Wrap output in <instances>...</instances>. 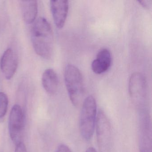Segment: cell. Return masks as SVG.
Listing matches in <instances>:
<instances>
[{
    "label": "cell",
    "mask_w": 152,
    "mask_h": 152,
    "mask_svg": "<svg viewBox=\"0 0 152 152\" xmlns=\"http://www.w3.org/2000/svg\"><path fill=\"white\" fill-rule=\"evenodd\" d=\"M15 152H27L26 147L22 141L16 144Z\"/></svg>",
    "instance_id": "obj_14"
},
{
    "label": "cell",
    "mask_w": 152,
    "mask_h": 152,
    "mask_svg": "<svg viewBox=\"0 0 152 152\" xmlns=\"http://www.w3.org/2000/svg\"><path fill=\"white\" fill-rule=\"evenodd\" d=\"M56 152H72L71 148L65 144H61L58 146Z\"/></svg>",
    "instance_id": "obj_15"
},
{
    "label": "cell",
    "mask_w": 152,
    "mask_h": 152,
    "mask_svg": "<svg viewBox=\"0 0 152 152\" xmlns=\"http://www.w3.org/2000/svg\"><path fill=\"white\" fill-rule=\"evenodd\" d=\"M42 86L47 92L50 95H54L58 89V78L53 69H47L44 71L42 77Z\"/></svg>",
    "instance_id": "obj_11"
},
{
    "label": "cell",
    "mask_w": 152,
    "mask_h": 152,
    "mask_svg": "<svg viewBox=\"0 0 152 152\" xmlns=\"http://www.w3.org/2000/svg\"><path fill=\"white\" fill-rule=\"evenodd\" d=\"M8 106L7 96L3 92H0V119L4 117L7 114Z\"/></svg>",
    "instance_id": "obj_13"
},
{
    "label": "cell",
    "mask_w": 152,
    "mask_h": 152,
    "mask_svg": "<svg viewBox=\"0 0 152 152\" xmlns=\"http://www.w3.org/2000/svg\"><path fill=\"white\" fill-rule=\"evenodd\" d=\"M31 41L37 55L47 59L51 57L54 49V35L50 24L44 18H40L34 25Z\"/></svg>",
    "instance_id": "obj_1"
},
{
    "label": "cell",
    "mask_w": 152,
    "mask_h": 152,
    "mask_svg": "<svg viewBox=\"0 0 152 152\" xmlns=\"http://www.w3.org/2000/svg\"><path fill=\"white\" fill-rule=\"evenodd\" d=\"M18 66V58L15 52L11 48L3 53L0 62V67L7 80H10L15 75Z\"/></svg>",
    "instance_id": "obj_8"
},
{
    "label": "cell",
    "mask_w": 152,
    "mask_h": 152,
    "mask_svg": "<svg viewBox=\"0 0 152 152\" xmlns=\"http://www.w3.org/2000/svg\"><path fill=\"white\" fill-rule=\"evenodd\" d=\"M50 9L55 25L58 28L64 25L69 10V2L66 0L51 1Z\"/></svg>",
    "instance_id": "obj_9"
},
{
    "label": "cell",
    "mask_w": 152,
    "mask_h": 152,
    "mask_svg": "<svg viewBox=\"0 0 152 152\" xmlns=\"http://www.w3.org/2000/svg\"><path fill=\"white\" fill-rule=\"evenodd\" d=\"M98 145L100 152H110L113 143L112 126L104 112L99 110L96 125Z\"/></svg>",
    "instance_id": "obj_5"
},
{
    "label": "cell",
    "mask_w": 152,
    "mask_h": 152,
    "mask_svg": "<svg viewBox=\"0 0 152 152\" xmlns=\"http://www.w3.org/2000/svg\"><path fill=\"white\" fill-rule=\"evenodd\" d=\"M151 118L146 110L140 111V152H152Z\"/></svg>",
    "instance_id": "obj_6"
},
{
    "label": "cell",
    "mask_w": 152,
    "mask_h": 152,
    "mask_svg": "<svg viewBox=\"0 0 152 152\" xmlns=\"http://www.w3.org/2000/svg\"><path fill=\"white\" fill-rule=\"evenodd\" d=\"M97 109L96 99L92 96L87 97L83 102L79 121L81 135L83 139H91L96 129Z\"/></svg>",
    "instance_id": "obj_3"
},
{
    "label": "cell",
    "mask_w": 152,
    "mask_h": 152,
    "mask_svg": "<svg viewBox=\"0 0 152 152\" xmlns=\"http://www.w3.org/2000/svg\"><path fill=\"white\" fill-rule=\"evenodd\" d=\"M24 127V115L20 105L15 104L13 107L9 121L10 135L13 142L18 144L21 141V136Z\"/></svg>",
    "instance_id": "obj_7"
},
{
    "label": "cell",
    "mask_w": 152,
    "mask_h": 152,
    "mask_svg": "<svg viewBox=\"0 0 152 152\" xmlns=\"http://www.w3.org/2000/svg\"><path fill=\"white\" fill-rule=\"evenodd\" d=\"M85 152H97V151L94 148L91 147L88 148L85 151Z\"/></svg>",
    "instance_id": "obj_17"
},
{
    "label": "cell",
    "mask_w": 152,
    "mask_h": 152,
    "mask_svg": "<svg viewBox=\"0 0 152 152\" xmlns=\"http://www.w3.org/2000/svg\"><path fill=\"white\" fill-rule=\"evenodd\" d=\"M139 2L142 6L146 8H149L150 7V4H151L148 1H141Z\"/></svg>",
    "instance_id": "obj_16"
},
{
    "label": "cell",
    "mask_w": 152,
    "mask_h": 152,
    "mask_svg": "<svg viewBox=\"0 0 152 152\" xmlns=\"http://www.w3.org/2000/svg\"><path fill=\"white\" fill-rule=\"evenodd\" d=\"M129 94L136 108L145 110L147 99V84L145 76L141 73H133L129 81Z\"/></svg>",
    "instance_id": "obj_4"
},
{
    "label": "cell",
    "mask_w": 152,
    "mask_h": 152,
    "mask_svg": "<svg viewBox=\"0 0 152 152\" xmlns=\"http://www.w3.org/2000/svg\"><path fill=\"white\" fill-rule=\"evenodd\" d=\"M64 79L70 100L74 106L78 107L82 103L84 96L82 74L77 67L70 64L66 66Z\"/></svg>",
    "instance_id": "obj_2"
},
{
    "label": "cell",
    "mask_w": 152,
    "mask_h": 152,
    "mask_svg": "<svg viewBox=\"0 0 152 152\" xmlns=\"http://www.w3.org/2000/svg\"><path fill=\"white\" fill-rule=\"evenodd\" d=\"M22 14L25 22L28 24L35 21L38 13V3L36 1H21Z\"/></svg>",
    "instance_id": "obj_12"
},
{
    "label": "cell",
    "mask_w": 152,
    "mask_h": 152,
    "mask_svg": "<svg viewBox=\"0 0 152 152\" xmlns=\"http://www.w3.org/2000/svg\"><path fill=\"white\" fill-rule=\"evenodd\" d=\"M112 64V56L107 49L99 50L96 59L91 63V69L97 74H100L106 72Z\"/></svg>",
    "instance_id": "obj_10"
}]
</instances>
